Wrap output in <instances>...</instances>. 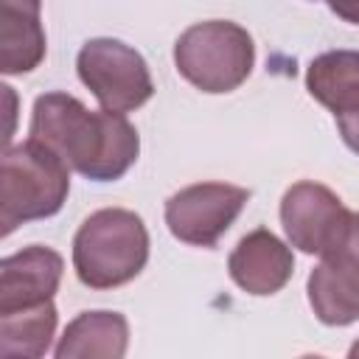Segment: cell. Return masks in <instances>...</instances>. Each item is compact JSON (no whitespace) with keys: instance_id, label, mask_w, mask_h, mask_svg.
I'll return each mask as SVG.
<instances>
[{"instance_id":"6da1fadb","label":"cell","mask_w":359,"mask_h":359,"mask_svg":"<svg viewBox=\"0 0 359 359\" xmlns=\"http://www.w3.org/2000/svg\"><path fill=\"white\" fill-rule=\"evenodd\" d=\"M31 137L93 182L121 180L140 151V137L123 112H90L67 93H45L34 101Z\"/></svg>"},{"instance_id":"7a4b0ae2","label":"cell","mask_w":359,"mask_h":359,"mask_svg":"<svg viewBox=\"0 0 359 359\" xmlns=\"http://www.w3.org/2000/svg\"><path fill=\"white\" fill-rule=\"evenodd\" d=\"M149 261V233L137 213L104 208L87 216L73 238V266L84 286L115 289L140 275Z\"/></svg>"},{"instance_id":"3957f363","label":"cell","mask_w":359,"mask_h":359,"mask_svg":"<svg viewBox=\"0 0 359 359\" xmlns=\"http://www.w3.org/2000/svg\"><path fill=\"white\" fill-rule=\"evenodd\" d=\"M67 168L70 165L53 149L34 137L20 146H6L0 174L3 236H8L25 222L48 219L62 210L70 191Z\"/></svg>"},{"instance_id":"277c9868","label":"cell","mask_w":359,"mask_h":359,"mask_svg":"<svg viewBox=\"0 0 359 359\" xmlns=\"http://www.w3.org/2000/svg\"><path fill=\"white\" fill-rule=\"evenodd\" d=\"M255 62L252 36L230 20L185 28L174 45V65L202 93H230L247 81Z\"/></svg>"},{"instance_id":"5b68a950","label":"cell","mask_w":359,"mask_h":359,"mask_svg":"<svg viewBox=\"0 0 359 359\" xmlns=\"http://www.w3.org/2000/svg\"><path fill=\"white\" fill-rule=\"evenodd\" d=\"M79 79L98 98L101 109L132 112L154 95V84L143 56L121 39H87L76 59Z\"/></svg>"},{"instance_id":"8992f818","label":"cell","mask_w":359,"mask_h":359,"mask_svg":"<svg viewBox=\"0 0 359 359\" xmlns=\"http://www.w3.org/2000/svg\"><path fill=\"white\" fill-rule=\"evenodd\" d=\"M250 191L230 182H196L165 202V224L174 238L194 247H216L238 219Z\"/></svg>"},{"instance_id":"52a82bcc","label":"cell","mask_w":359,"mask_h":359,"mask_svg":"<svg viewBox=\"0 0 359 359\" xmlns=\"http://www.w3.org/2000/svg\"><path fill=\"white\" fill-rule=\"evenodd\" d=\"M320 258V266L309 275V303L317 320L325 325L359 320V213L351 210L342 238Z\"/></svg>"},{"instance_id":"ba28073f","label":"cell","mask_w":359,"mask_h":359,"mask_svg":"<svg viewBox=\"0 0 359 359\" xmlns=\"http://www.w3.org/2000/svg\"><path fill=\"white\" fill-rule=\"evenodd\" d=\"M280 222L292 247L309 255H323L342 238L351 222V210L339 202L331 188L303 180L283 194Z\"/></svg>"},{"instance_id":"9c48e42d","label":"cell","mask_w":359,"mask_h":359,"mask_svg":"<svg viewBox=\"0 0 359 359\" xmlns=\"http://www.w3.org/2000/svg\"><path fill=\"white\" fill-rule=\"evenodd\" d=\"M62 266V255L42 244L6 255L0 261V314L50 300L59 289Z\"/></svg>"},{"instance_id":"30bf717a","label":"cell","mask_w":359,"mask_h":359,"mask_svg":"<svg viewBox=\"0 0 359 359\" xmlns=\"http://www.w3.org/2000/svg\"><path fill=\"white\" fill-rule=\"evenodd\" d=\"M227 269L236 286H241L247 294H275L292 278L294 258L278 236L258 227L236 244Z\"/></svg>"},{"instance_id":"8fae6325","label":"cell","mask_w":359,"mask_h":359,"mask_svg":"<svg viewBox=\"0 0 359 359\" xmlns=\"http://www.w3.org/2000/svg\"><path fill=\"white\" fill-rule=\"evenodd\" d=\"M39 0H0V70L28 73L45 56Z\"/></svg>"},{"instance_id":"7c38bea8","label":"cell","mask_w":359,"mask_h":359,"mask_svg":"<svg viewBox=\"0 0 359 359\" xmlns=\"http://www.w3.org/2000/svg\"><path fill=\"white\" fill-rule=\"evenodd\" d=\"M306 87L334 118L359 109V50H328L317 56L309 65Z\"/></svg>"},{"instance_id":"4fadbf2b","label":"cell","mask_w":359,"mask_h":359,"mask_svg":"<svg viewBox=\"0 0 359 359\" xmlns=\"http://www.w3.org/2000/svg\"><path fill=\"white\" fill-rule=\"evenodd\" d=\"M126 337L129 325L118 311H84L67 325L56 356H123Z\"/></svg>"},{"instance_id":"5bb4252c","label":"cell","mask_w":359,"mask_h":359,"mask_svg":"<svg viewBox=\"0 0 359 359\" xmlns=\"http://www.w3.org/2000/svg\"><path fill=\"white\" fill-rule=\"evenodd\" d=\"M56 331V309L50 300L0 314V356H42Z\"/></svg>"},{"instance_id":"9a60e30c","label":"cell","mask_w":359,"mask_h":359,"mask_svg":"<svg viewBox=\"0 0 359 359\" xmlns=\"http://www.w3.org/2000/svg\"><path fill=\"white\" fill-rule=\"evenodd\" d=\"M337 126H339V135H342L345 146L359 154V109L337 115Z\"/></svg>"},{"instance_id":"2e32d148","label":"cell","mask_w":359,"mask_h":359,"mask_svg":"<svg viewBox=\"0 0 359 359\" xmlns=\"http://www.w3.org/2000/svg\"><path fill=\"white\" fill-rule=\"evenodd\" d=\"M325 3L337 17H342L345 22L359 25V0H325Z\"/></svg>"}]
</instances>
